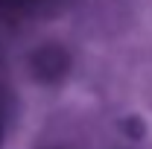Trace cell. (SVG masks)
<instances>
[{"mask_svg":"<svg viewBox=\"0 0 152 149\" xmlns=\"http://www.w3.org/2000/svg\"><path fill=\"white\" fill-rule=\"evenodd\" d=\"M29 73L35 82L41 85H58L64 76L70 73V53L56 44V41H47V44H41L35 47L32 53H29Z\"/></svg>","mask_w":152,"mask_h":149,"instance_id":"cell-1","label":"cell"},{"mask_svg":"<svg viewBox=\"0 0 152 149\" xmlns=\"http://www.w3.org/2000/svg\"><path fill=\"white\" fill-rule=\"evenodd\" d=\"M29 6H35V0H0V9L3 12H23Z\"/></svg>","mask_w":152,"mask_h":149,"instance_id":"cell-2","label":"cell"},{"mask_svg":"<svg viewBox=\"0 0 152 149\" xmlns=\"http://www.w3.org/2000/svg\"><path fill=\"white\" fill-rule=\"evenodd\" d=\"M47 149H64V146H47Z\"/></svg>","mask_w":152,"mask_h":149,"instance_id":"cell-3","label":"cell"},{"mask_svg":"<svg viewBox=\"0 0 152 149\" xmlns=\"http://www.w3.org/2000/svg\"><path fill=\"white\" fill-rule=\"evenodd\" d=\"M0 143H3V129H0Z\"/></svg>","mask_w":152,"mask_h":149,"instance_id":"cell-4","label":"cell"}]
</instances>
